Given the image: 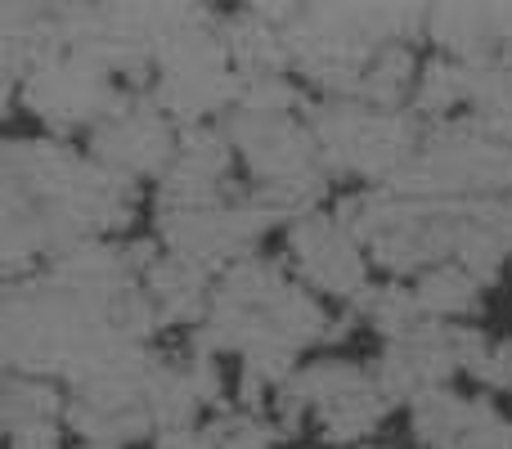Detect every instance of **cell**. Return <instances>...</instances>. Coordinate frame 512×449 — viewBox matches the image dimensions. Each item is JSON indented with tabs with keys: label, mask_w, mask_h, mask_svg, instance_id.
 Returning <instances> with one entry per match:
<instances>
[{
	"label": "cell",
	"mask_w": 512,
	"mask_h": 449,
	"mask_svg": "<svg viewBox=\"0 0 512 449\" xmlns=\"http://www.w3.org/2000/svg\"><path fill=\"white\" fill-rule=\"evenodd\" d=\"M472 301H477V274L454 270V265L432 270L418 288V310H432V315H459V310H472Z\"/></svg>",
	"instance_id": "obj_1"
},
{
	"label": "cell",
	"mask_w": 512,
	"mask_h": 449,
	"mask_svg": "<svg viewBox=\"0 0 512 449\" xmlns=\"http://www.w3.org/2000/svg\"><path fill=\"white\" fill-rule=\"evenodd\" d=\"M162 449H221V445L189 432V427H171V432H162Z\"/></svg>",
	"instance_id": "obj_3"
},
{
	"label": "cell",
	"mask_w": 512,
	"mask_h": 449,
	"mask_svg": "<svg viewBox=\"0 0 512 449\" xmlns=\"http://www.w3.org/2000/svg\"><path fill=\"white\" fill-rule=\"evenodd\" d=\"M9 441H14V449H59V432H54V423H32L9 432Z\"/></svg>",
	"instance_id": "obj_2"
}]
</instances>
